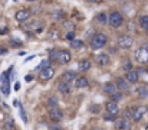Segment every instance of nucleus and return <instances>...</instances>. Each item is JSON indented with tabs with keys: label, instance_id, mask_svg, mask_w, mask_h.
Returning <instances> with one entry per match:
<instances>
[{
	"label": "nucleus",
	"instance_id": "nucleus-1",
	"mask_svg": "<svg viewBox=\"0 0 148 130\" xmlns=\"http://www.w3.org/2000/svg\"><path fill=\"white\" fill-rule=\"evenodd\" d=\"M108 41V36L103 35V33H97L94 38H92V42H91V48L92 49H101L106 45Z\"/></svg>",
	"mask_w": 148,
	"mask_h": 130
},
{
	"label": "nucleus",
	"instance_id": "nucleus-2",
	"mask_svg": "<svg viewBox=\"0 0 148 130\" xmlns=\"http://www.w3.org/2000/svg\"><path fill=\"white\" fill-rule=\"evenodd\" d=\"M118 46L119 48H122V49H130L131 46H132V43H134V39H132V36L131 35H121V36H118Z\"/></svg>",
	"mask_w": 148,
	"mask_h": 130
},
{
	"label": "nucleus",
	"instance_id": "nucleus-3",
	"mask_svg": "<svg viewBox=\"0 0 148 130\" xmlns=\"http://www.w3.org/2000/svg\"><path fill=\"white\" fill-rule=\"evenodd\" d=\"M135 59L140 64H147L148 62V49L147 46H141L135 51Z\"/></svg>",
	"mask_w": 148,
	"mask_h": 130
},
{
	"label": "nucleus",
	"instance_id": "nucleus-4",
	"mask_svg": "<svg viewBox=\"0 0 148 130\" xmlns=\"http://www.w3.org/2000/svg\"><path fill=\"white\" fill-rule=\"evenodd\" d=\"M122 22H124V17L119 12H112L109 15V25L112 28H119L122 25Z\"/></svg>",
	"mask_w": 148,
	"mask_h": 130
},
{
	"label": "nucleus",
	"instance_id": "nucleus-5",
	"mask_svg": "<svg viewBox=\"0 0 148 130\" xmlns=\"http://www.w3.org/2000/svg\"><path fill=\"white\" fill-rule=\"evenodd\" d=\"M145 113H147V107H145V106H138V107H135V108L131 111V116H132V119H134L135 122H140V120L144 117Z\"/></svg>",
	"mask_w": 148,
	"mask_h": 130
},
{
	"label": "nucleus",
	"instance_id": "nucleus-6",
	"mask_svg": "<svg viewBox=\"0 0 148 130\" xmlns=\"http://www.w3.org/2000/svg\"><path fill=\"white\" fill-rule=\"evenodd\" d=\"M49 116L53 122H60L63 119V111L60 108H58V107H52L49 110Z\"/></svg>",
	"mask_w": 148,
	"mask_h": 130
},
{
	"label": "nucleus",
	"instance_id": "nucleus-7",
	"mask_svg": "<svg viewBox=\"0 0 148 130\" xmlns=\"http://www.w3.org/2000/svg\"><path fill=\"white\" fill-rule=\"evenodd\" d=\"M53 75H55V70H53L52 67H48V68L42 70L40 74H39V77H40L43 81H48L50 78H53Z\"/></svg>",
	"mask_w": 148,
	"mask_h": 130
},
{
	"label": "nucleus",
	"instance_id": "nucleus-8",
	"mask_svg": "<svg viewBox=\"0 0 148 130\" xmlns=\"http://www.w3.org/2000/svg\"><path fill=\"white\" fill-rule=\"evenodd\" d=\"M95 62L98 64L99 67H105L109 64V55L108 54H99L95 56Z\"/></svg>",
	"mask_w": 148,
	"mask_h": 130
},
{
	"label": "nucleus",
	"instance_id": "nucleus-9",
	"mask_svg": "<svg viewBox=\"0 0 148 130\" xmlns=\"http://www.w3.org/2000/svg\"><path fill=\"white\" fill-rule=\"evenodd\" d=\"M115 84H116V88H118V90H121V91L128 90V88H130V86H131V84H130V81H128L127 78H122V77H118Z\"/></svg>",
	"mask_w": 148,
	"mask_h": 130
},
{
	"label": "nucleus",
	"instance_id": "nucleus-10",
	"mask_svg": "<svg viewBox=\"0 0 148 130\" xmlns=\"http://www.w3.org/2000/svg\"><path fill=\"white\" fill-rule=\"evenodd\" d=\"M115 127L116 130H131V123L128 119H121L115 123Z\"/></svg>",
	"mask_w": 148,
	"mask_h": 130
},
{
	"label": "nucleus",
	"instance_id": "nucleus-11",
	"mask_svg": "<svg viewBox=\"0 0 148 130\" xmlns=\"http://www.w3.org/2000/svg\"><path fill=\"white\" fill-rule=\"evenodd\" d=\"M105 108H106V111H108V113H112V114H118V113H119V107H118V103H116V101H112V100L106 103Z\"/></svg>",
	"mask_w": 148,
	"mask_h": 130
},
{
	"label": "nucleus",
	"instance_id": "nucleus-12",
	"mask_svg": "<svg viewBox=\"0 0 148 130\" xmlns=\"http://www.w3.org/2000/svg\"><path fill=\"white\" fill-rule=\"evenodd\" d=\"M29 16H30V10L22 9V10H19V12L16 13V20H19V22H26V20L29 19Z\"/></svg>",
	"mask_w": 148,
	"mask_h": 130
},
{
	"label": "nucleus",
	"instance_id": "nucleus-13",
	"mask_svg": "<svg viewBox=\"0 0 148 130\" xmlns=\"http://www.w3.org/2000/svg\"><path fill=\"white\" fill-rule=\"evenodd\" d=\"M125 78L130 81V84H135V83L138 81V78H140V72L135 71V70H131V71L127 72V77H125Z\"/></svg>",
	"mask_w": 148,
	"mask_h": 130
},
{
	"label": "nucleus",
	"instance_id": "nucleus-14",
	"mask_svg": "<svg viewBox=\"0 0 148 130\" xmlns=\"http://www.w3.org/2000/svg\"><path fill=\"white\" fill-rule=\"evenodd\" d=\"M58 90H59L62 94H65V95L71 94V86H69V83H66V81H59V83H58Z\"/></svg>",
	"mask_w": 148,
	"mask_h": 130
},
{
	"label": "nucleus",
	"instance_id": "nucleus-15",
	"mask_svg": "<svg viewBox=\"0 0 148 130\" xmlns=\"http://www.w3.org/2000/svg\"><path fill=\"white\" fill-rule=\"evenodd\" d=\"M76 72L73 71H65L63 75H62V81H66V83H72V81H76Z\"/></svg>",
	"mask_w": 148,
	"mask_h": 130
},
{
	"label": "nucleus",
	"instance_id": "nucleus-16",
	"mask_svg": "<svg viewBox=\"0 0 148 130\" xmlns=\"http://www.w3.org/2000/svg\"><path fill=\"white\" fill-rule=\"evenodd\" d=\"M58 61L60 62V64H68L69 61H71V54H69V51H60L59 52V58H58Z\"/></svg>",
	"mask_w": 148,
	"mask_h": 130
},
{
	"label": "nucleus",
	"instance_id": "nucleus-17",
	"mask_svg": "<svg viewBox=\"0 0 148 130\" xmlns=\"http://www.w3.org/2000/svg\"><path fill=\"white\" fill-rule=\"evenodd\" d=\"M0 91L3 92V95H7L10 92V87H9V81H7V74L3 75V81H1V86H0Z\"/></svg>",
	"mask_w": 148,
	"mask_h": 130
},
{
	"label": "nucleus",
	"instance_id": "nucleus-18",
	"mask_svg": "<svg viewBox=\"0 0 148 130\" xmlns=\"http://www.w3.org/2000/svg\"><path fill=\"white\" fill-rule=\"evenodd\" d=\"M88 84H89V81H88L86 77H78L76 81H75L76 88H85V87H88Z\"/></svg>",
	"mask_w": 148,
	"mask_h": 130
},
{
	"label": "nucleus",
	"instance_id": "nucleus-19",
	"mask_svg": "<svg viewBox=\"0 0 148 130\" xmlns=\"http://www.w3.org/2000/svg\"><path fill=\"white\" fill-rule=\"evenodd\" d=\"M103 91L106 92V94H114V92H116V84H114V83H106L105 86H103Z\"/></svg>",
	"mask_w": 148,
	"mask_h": 130
},
{
	"label": "nucleus",
	"instance_id": "nucleus-20",
	"mask_svg": "<svg viewBox=\"0 0 148 130\" xmlns=\"http://www.w3.org/2000/svg\"><path fill=\"white\" fill-rule=\"evenodd\" d=\"M89 68H91V62H89L88 59H82V61L79 62V70H81V71L85 72V71H88Z\"/></svg>",
	"mask_w": 148,
	"mask_h": 130
},
{
	"label": "nucleus",
	"instance_id": "nucleus-21",
	"mask_svg": "<svg viewBox=\"0 0 148 130\" xmlns=\"http://www.w3.org/2000/svg\"><path fill=\"white\" fill-rule=\"evenodd\" d=\"M71 48L72 49H81V48H84V42L79 41V39H73V41H71Z\"/></svg>",
	"mask_w": 148,
	"mask_h": 130
},
{
	"label": "nucleus",
	"instance_id": "nucleus-22",
	"mask_svg": "<svg viewBox=\"0 0 148 130\" xmlns=\"http://www.w3.org/2000/svg\"><path fill=\"white\" fill-rule=\"evenodd\" d=\"M3 126H4L6 130H14V122L12 119H6L4 123H3Z\"/></svg>",
	"mask_w": 148,
	"mask_h": 130
},
{
	"label": "nucleus",
	"instance_id": "nucleus-23",
	"mask_svg": "<svg viewBox=\"0 0 148 130\" xmlns=\"http://www.w3.org/2000/svg\"><path fill=\"white\" fill-rule=\"evenodd\" d=\"M59 52H60V51H58V49H50L49 51V61H58Z\"/></svg>",
	"mask_w": 148,
	"mask_h": 130
},
{
	"label": "nucleus",
	"instance_id": "nucleus-24",
	"mask_svg": "<svg viewBox=\"0 0 148 130\" xmlns=\"http://www.w3.org/2000/svg\"><path fill=\"white\" fill-rule=\"evenodd\" d=\"M140 26H141L143 29L148 31V16H147V15H145V16H141V17H140Z\"/></svg>",
	"mask_w": 148,
	"mask_h": 130
},
{
	"label": "nucleus",
	"instance_id": "nucleus-25",
	"mask_svg": "<svg viewBox=\"0 0 148 130\" xmlns=\"http://www.w3.org/2000/svg\"><path fill=\"white\" fill-rule=\"evenodd\" d=\"M138 95L141 98H148V88L147 87H140L138 88Z\"/></svg>",
	"mask_w": 148,
	"mask_h": 130
},
{
	"label": "nucleus",
	"instance_id": "nucleus-26",
	"mask_svg": "<svg viewBox=\"0 0 148 130\" xmlns=\"http://www.w3.org/2000/svg\"><path fill=\"white\" fill-rule=\"evenodd\" d=\"M97 20L101 23H106V22H109V16H106V13H99L97 16Z\"/></svg>",
	"mask_w": 148,
	"mask_h": 130
},
{
	"label": "nucleus",
	"instance_id": "nucleus-27",
	"mask_svg": "<svg viewBox=\"0 0 148 130\" xmlns=\"http://www.w3.org/2000/svg\"><path fill=\"white\" fill-rule=\"evenodd\" d=\"M63 17H65V12H63V10H56V12H53V19L59 20V19H63Z\"/></svg>",
	"mask_w": 148,
	"mask_h": 130
},
{
	"label": "nucleus",
	"instance_id": "nucleus-28",
	"mask_svg": "<svg viewBox=\"0 0 148 130\" xmlns=\"http://www.w3.org/2000/svg\"><path fill=\"white\" fill-rule=\"evenodd\" d=\"M115 117H116V114H112V113H108V111L103 114V120L105 122H114Z\"/></svg>",
	"mask_w": 148,
	"mask_h": 130
},
{
	"label": "nucleus",
	"instance_id": "nucleus-29",
	"mask_svg": "<svg viewBox=\"0 0 148 130\" xmlns=\"http://www.w3.org/2000/svg\"><path fill=\"white\" fill-rule=\"evenodd\" d=\"M111 98H112V101H116V103H119V101L122 100V94H121V92H114V94L111 95Z\"/></svg>",
	"mask_w": 148,
	"mask_h": 130
},
{
	"label": "nucleus",
	"instance_id": "nucleus-30",
	"mask_svg": "<svg viewBox=\"0 0 148 130\" xmlns=\"http://www.w3.org/2000/svg\"><path fill=\"white\" fill-rule=\"evenodd\" d=\"M124 70H125L127 72L131 71V70H132V64H131L130 61H125V62H124Z\"/></svg>",
	"mask_w": 148,
	"mask_h": 130
},
{
	"label": "nucleus",
	"instance_id": "nucleus-31",
	"mask_svg": "<svg viewBox=\"0 0 148 130\" xmlns=\"http://www.w3.org/2000/svg\"><path fill=\"white\" fill-rule=\"evenodd\" d=\"M49 106L50 107H58V100H56V97H50L49 98Z\"/></svg>",
	"mask_w": 148,
	"mask_h": 130
},
{
	"label": "nucleus",
	"instance_id": "nucleus-32",
	"mask_svg": "<svg viewBox=\"0 0 148 130\" xmlns=\"http://www.w3.org/2000/svg\"><path fill=\"white\" fill-rule=\"evenodd\" d=\"M50 67V61H43L40 65H39V70H45V68H48Z\"/></svg>",
	"mask_w": 148,
	"mask_h": 130
},
{
	"label": "nucleus",
	"instance_id": "nucleus-33",
	"mask_svg": "<svg viewBox=\"0 0 148 130\" xmlns=\"http://www.w3.org/2000/svg\"><path fill=\"white\" fill-rule=\"evenodd\" d=\"M66 39H68V41H73V39H75V33H73V32H69V33L66 35Z\"/></svg>",
	"mask_w": 148,
	"mask_h": 130
},
{
	"label": "nucleus",
	"instance_id": "nucleus-34",
	"mask_svg": "<svg viewBox=\"0 0 148 130\" xmlns=\"http://www.w3.org/2000/svg\"><path fill=\"white\" fill-rule=\"evenodd\" d=\"M138 72H140V74H147L148 71L145 70V68H140V70H138Z\"/></svg>",
	"mask_w": 148,
	"mask_h": 130
},
{
	"label": "nucleus",
	"instance_id": "nucleus-35",
	"mask_svg": "<svg viewBox=\"0 0 148 130\" xmlns=\"http://www.w3.org/2000/svg\"><path fill=\"white\" fill-rule=\"evenodd\" d=\"M91 3H102V0H89Z\"/></svg>",
	"mask_w": 148,
	"mask_h": 130
},
{
	"label": "nucleus",
	"instance_id": "nucleus-36",
	"mask_svg": "<svg viewBox=\"0 0 148 130\" xmlns=\"http://www.w3.org/2000/svg\"><path fill=\"white\" fill-rule=\"evenodd\" d=\"M1 52H6V51H3V49H0V54H1Z\"/></svg>",
	"mask_w": 148,
	"mask_h": 130
},
{
	"label": "nucleus",
	"instance_id": "nucleus-37",
	"mask_svg": "<svg viewBox=\"0 0 148 130\" xmlns=\"http://www.w3.org/2000/svg\"><path fill=\"white\" fill-rule=\"evenodd\" d=\"M27 1H36V0H27Z\"/></svg>",
	"mask_w": 148,
	"mask_h": 130
},
{
	"label": "nucleus",
	"instance_id": "nucleus-38",
	"mask_svg": "<svg viewBox=\"0 0 148 130\" xmlns=\"http://www.w3.org/2000/svg\"><path fill=\"white\" fill-rule=\"evenodd\" d=\"M145 130H148V124H147V126H145Z\"/></svg>",
	"mask_w": 148,
	"mask_h": 130
},
{
	"label": "nucleus",
	"instance_id": "nucleus-39",
	"mask_svg": "<svg viewBox=\"0 0 148 130\" xmlns=\"http://www.w3.org/2000/svg\"><path fill=\"white\" fill-rule=\"evenodd\" d=\"M147 49H148V42H147Z\"/></svg>",
	"mask_w": 148,
	"mask_h": 130
},
{
	"label": "nucleus",
	"instance_id": "nucleus-40",
	"mask_svg": "<svg viewBox=\"0 0 148 130\" xmlns=\"http://www.w3.org/2000/svg\"><path fill=\"white\" fill-rule=\"evenodd\" d=\"M94 130H98V129H94Z\"/></svg>",
	"mask_w": 148,
	"mask_h": 130
}]
</instances>
